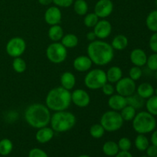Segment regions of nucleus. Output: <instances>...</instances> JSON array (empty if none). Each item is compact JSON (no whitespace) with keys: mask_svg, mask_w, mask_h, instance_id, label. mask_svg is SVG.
Here are the masks:
<instances>
[{"mask_svg":"<svg viewBox=\"0 0 157 157\" xmlns=\"http://www.w3.org/2000/svg\"><path fill=\"white\" fill-rule=\"evenodd\" d=\"M127 105V98L118 94H113V95L110 96L108 99L109 107L115 111H121Z\"/></svg>","mask_w":157,"mask_h":157,"instance_id":"nucleus-17","label":"nucleus"},{"mask_svg":"<svg viewBox=\"0 0 157 157\" xmlns=\"http://www.w3.org/2000/svg\"><path fill=\"white\" fill-rule=\"evenodd\" d=\"M133 128L138 134L152 133L156 127V120L153 115L147 111L137 113L132 121Z\"/></svg>","mask_w":157,"mask_h":157,"instance_id":"nucleus-5","label":"nucleus"},{"mask_svg":"<svg viewBox=\"0 0 157 157\" xmlns=\"http://www.w3.org/2000/svg\"><path fill=\"white\" fill-rule=\"evenodd\" d=\"M143 75V71L140 67L133 66L129 71V78H131L134 81H138L141 78Z\"/></svg>","mask_w":157,"mask_h":157,"instance_id":"nucleus-36","label":"nucleus"},{"mask_svg":"<svg viewBox=\"0 0 157 157\" xmlns=\"http://www.w3.org/2000/svg\"><path fill=\"white\" fill-rule=\"evenodd\" d=\"M13 149V144L9 139L5 138L0 140V155L8 156L10 154Z\"/></svg>","mask_w":157,"mask_h":157,"instance_id":"nucleus-31","label":"nucleus"},{"mask_svg":"<svg viewBox=\"0 0 157 157\" xmlns=\"http://www.w3.org/2000/svg\"><path fill=\"white\" fill-rule=\"evenodd\" d=\"M141 157H149L148 156H141Z\"/></svg>","mask_w":157,"mask_h":157,"instance_id":"nucleus-52","label":"nucleus"},{"mask_svg":"<svg viewBox=\"0 0 157 157\" xmlns=\"http://www.w3.org/2000/svg\"><path fill=\"white\" fill-rule=\"evenodd\" d=\"M136 83L129 77L122 78L116 83L115 86V90L117 93L126 98L133 94L136 92Z\"/></svg>","mask_w":157,"mask_h":157,"instance_id":"nucleus-10","label":"nucleus"},{"mask_svg":"<svg viewBox=\"0 0 157 157\" xmlns=\"http://www.w3.org/2000/svg\"><path fill=\"white\" fill-rule=\"evenodd\" d=\"M155 157H157V156H155Z\"/></svg>","mask_w":157,"mask_h":157,"instance_id":"nucleus-53","label":"nucleus"},{"mask_svg":"<svg viewBox=\"0 0 157 157\" xmlns=\"http://www.w3.org/2000/svg\"><path fill=\"white\" fill-rule=\"evenodd\" d=\"M127 105L131 106L136 110H139V109L144 107L146 102L145 99L139 96L137 94L134 93L133 94L130 95V96L127 97Z\"/></svg>","mask_w":157,"mask_h":157,"instance_id":"nucleus-24","label":"nucleus"},{"mask_svg":"<svg viewBox=\"0 0 157 157\" xmlns=\"http://www.w3.org/2000/svg\"><path fill=\"white\" fill-rule=\"evenodd\" d=\"M87 53L93 64L98 66L107 65L114 58V50L111 44L102 40H95L89 43Z\"/></svg>","mask_w":157,"mask_h":157,"instance_id":"nucleus-1","label":"nucleus"},{"mask_svg":"<svg viewBox=\"0 0 157 157\" xmlns=\"http://www.w3.org/2000/svg\"><path fill=\"white\" fill-rule=\"evenodd\" d=\"M64 35V30H63L62 27L60 26L59 25H52L49 28L48 32V38L53 42H58L59 41H61Z\"/></svg>","mask_w":157,"mask_h":157,"instance_id":"nucleus-23","label":"nucleus"},{"mask_svg":"<svg viewBox=\"0 0 157 157\" xmlns=\"http://www.w3.org/2000/svg\"><path fill=\"white\" fill-rule=\"evenodd\" d=\"M113 4L111 0H98L94 6V13L101 18H106L111 15Z\"/></svg>","mask_w":157,"mask_h":157,"instance_id":"nucleus-11","label":"nucleus"},{"mask_svg":"<svg viewBox=\"0 0 157 157\" xmlns=\"http://www.w3.org/2000/svg\"><path fill=\"white\" fill-rule=\"evenodd\" d=\"M121 115L124 121H132L136 114V110L130 105H127L121 110Z\"/></svg>","mask_w":157,"mask_h":157,"instance_id":"nucleus-29","label":"nucleus"},{"mask_svg":"<svg viewBox=\"0 0 157 157\" xmlns=\"http://www.w3.org/2000/svg\"><path fill=\"white\" fill-rule=\"evenodd\" d=\"M78 157H90L89 156H87V155H81V156H78Z\"/></svg>","mask_w":157,"mask_h":157,"instance_id":"nucleus-48","label":"nucleus"},{"mask_svg":"<svg viewBox=\"0 0 157 157\" xmlns=\"http://www.w3.org/2000/svg\"><path fill=\"white\" fill-rule=\"evenodd\" d=\"M147 111L154 117L157 116V96L153 95L148 98L145 103Z\"/></svg>","mask_w":157,"mask_h":157,"instance_id":"nucleus-32","label":"nucleus"},{"mask_svg":"<svg viewBox=\"0 0 157 157\" xmlns=\"http://www.w3.org/2000/svg\"><path fill=\"white\" fill-rule=\"evenodd\" d=\"M55 135V131L52 127H44L38 129V131L35 133V139L40 144H46L52 140Z\"/></svg>","mask_w":157,"mask_h":157,"instance_id":"nucleus-18","label":"nucleus"},{"mask_svg":"<svg viewBox=\"0 0 157 157\" xmlns=\"http://www.w3.org/2000/svg\"><path fill=\"white\" fill-rule=\"evenodd\" d=\"M71 103L78 107H86L90 104L89 94L84 89H76L71 93Z\"/></svg>","mask_w":157,"mask_h":157,"instance_id":"nucleus-12","label":"nucleus"},{"mask_svg":"<svg viewBox=\"0 0 157 157\" xmlns=\"http://www.w3.org/2000/svg\"><path fill=\"white\" fill-rule=\"evenodd\" d=\"M71 104V93L70 90L57 87L49 90L45 98V105L52 111L66 110Z\"/></svg>","mask_w":157,"mask_h":157,"instance_id":"nucleus-3","label":"nucleus"},{"mask_svg":"<svg viewBox=\"0 0 157 157\" xmlns=\"http://www.w3.org/2000/svg\"><path fill=\"white\" fill-rule=\"evenodd\" d=\"M87 39L90 42H91V41H95V40H97L96 35L94 34V31H93V32H89L87 34Z\"/></svg>","mask_w":157,"mask_h":157,"instance_id":"nucleus-45","label":"nucleus"},{"mask_svg":"<svg viewBox=\"0 0 157 157\" xmlns=\"http://www.w3.org/2000/svg\"><path fill=\"white\" fill-rule=\"evenodd\" d=\"M116 157H133V156L129 151H121L118 152Z\"/></svg>","mask_w":157,"mask_h":157,"instance_id":"nucleus-46","label":"nucleus"},{"mask_svg":"<svg viewBox=\"0 0 157 157\" xmlns=\"http://www.w3.org/2000/svg\"><path fill=\"white\" fill-rule=\"evenodd\" d=\"M154 87L151 84L148 82H144L136 87V91L139 96H140L144 99L147 100L154 95Z\"/></svg>","mask_w":157,"mask_h":157,"instance_id":"nucleus-20","label":"nucleus"},{"mask_svg":"<svg viewBox=\"0 0 157 157\" xmlns=\"http://www.w3.org/2000/svg\"><path fill=\"white\" fill-rule=\"evenodd\" d=\"M155 5H156V6L157 8V0H155Z\"/></svg>","mask_w":157,"mask_h":157,"instance_id":"nucleus-50","label":"nucleus"},{"mask_svg":"<svg viewBox=\"0 0 157 157\" xmlns=\"http://www.w3.org/2000/svg\"><path fill=\"white\" fill-rule=\"evenodd\" d=\"M154 94L156 95V96H157V87L155 89V90H154Z\"/></svg>","mask_w":157,"mask_h":157,"instance_id":"nucleus-49","label":"nucleus"},{"mask_svg":"<svg viewBox=\"0 0 157 157\" xmlns=\"http://www.w3.org/2000/svg\"><path fill=\"white\" fill-rule=\"evenodd\" d=\"M93 62L88 56L81 55L74 60L73 66L74 68L78 72H86L90 70Z\"/></svg>","mask_w":157,"mask_h":157,"instance_id":"nucleus-16","label":"nucleus"},{"mask_svg":"<svg viewBox=\"0 0 157 157\" xmlns=\"http://www.w3.org/2000/svg\"><path fill=\"white\" fill-rule=\"evenodd\" d=\"M101 90H102L103 94L106 96H111L114 94L115 92V87L111 83L107 82L102 87H101Z\"/></svg>","mask_w":157,"mask_h":157,"instance_id":"nucleus-39","label":"nucleus"},{"mask_svg":"<svg viewBox=\"0 0 157 157\" xmlns=\"http://www.w3.org/2000/svg\"><path fill=\"white\" fill-rule=\"evenodd\" d=\"M52 114L50 110L44 104L35 103L29 105L25 111V120L32 127L39 129L50 124Z\"/></svg>","mask_w":157,"mask_h":157,"instance_id":"nucleus-2","label":"nucleus"},{"mask_svg":"<svg viewBox=\"0 0 157 157\" xmlns=\"http://www.w3.org/2000/svg\"><path fill=\"white\" fill-rule=\"evenodd\" d=\"M53 3L58 7L68 8L73 5L74 0H53Z\"/></svg>","mask_w":157,"mask_h":157,"instance_id":"nucleus-42","label":"nucleus"},{"mask_svg":"<svg viewBox=\"0 0 157 157\" xmlns=\"http://www.w3.org/2000/svg\"><path fill=\"white\" fill-rule=\"evenodd\" d=\"M105 133V130L101 124H94L90 128V134L94 139H100L102 137Z\"/></svg>","mask_w":157,"mask_h":157,"instance_id":"nucleus-34","label":"nucleus"},{"mask_svg":"<svg viewBox=\"0 0 157 157\" xmlns=\"http://www.w3.org/2000/svg\"><path fill=\"white\" fill-rule=\"evenodd\" d=\"M124 122L121 113L113 110L103 113L100 120V124L104 127L105 131L107 132H115L119 130L124 125Z\"/></svg>","mask_w":157,"mask_h":157,"instance_id":"nucleus-6","label":"nucleus"},{"mask_svg":"<svg viewBox=\"0 0 157 157\" xmlns=\"http://www.w3.org/2000/svg\"><path fill=\"white\" fill-rule=\"evenodd\" d=\"M26 49V43L22 38L14 37L7 42L6 46V53L12 58L21 57Z\"/></svg>","mask_w":157,"mask_h":157,"instance_id":"nucleus-9","label":"nucleus"},{"mask_svg":"<svg viewBox=\"0 0 157 157\" xmlns=\"http://www.w3.org/2000/svg\"><path fill=\"white\" fill-rule=\"evenodd\" d=\"M147 66L148 68L152 71H157V53H153L147 57Z\"/></svg>","mask_w":157,"mask_h":157,"instance_id":"nucleus-38","label":"nucleus"},{"mask_svg":"<svg viewBox=\"0 0 157 157\" xmlns=\"http://www.w3.org/2000/svg\"><path fill=\"white\" fill-rule=\"evenodd\" d=\"M135 147L140 151H146L147 147L150 146L149 140L145 134H138L135 139Z\"/></svg>","mask_w":157,"mask_h":157,"instance_id":"nucleus-30","label":"nucleus"},{"mask_svg":"<svg viewBox=\"0 0 157 157\" xmlns=\"http://www.w3.org/2000/svg\"><path fill=\"white\" fill-rule=\"evenodd\" d=\"M29 157H48L44 150L39 148H34L29 151Z\"/></svg>","mask_w":157,"mask_h":157,"instance_id":"nucleus-40","label":"nucleus"},{"mask_svg":"<svg viewBox=\"0 0 157 157\" xmlns=\"http://www.w3.org/2000/svg\"><path fill=\"white\" fill-rule=\"evenodd\" d=\"M130 59L133 65L141 67L147 64V53L141 48H134L130 52Z\"/></svg>","mask_w":157,"mask_h":157,"instance_id":"nucleus-15","label":"nucleus"},{"mask_svg":"<svg viewBox=\"0 0 157 157\" xmlns=\"http://www.w3.org/2000/svg\"><path fill=\"white\" fill-rule=\"evenodd\" d=\"M60 82H61V87L71 90L75 87L76 84V78L71 72L65 71L61 75Z\"/></svg>","mask_w":157,"mask_h":157,"instance_id":"nucleus-19","label":"nucleus"},{"mask_svg":"<svg viewBox=\"0 0 157 157\" xmlns=\"http://www.w3.org/2000/svg\"><path fill=\"white\" fill-rule=\"evenodd\" d=\"M156 80H157V71H156Z\"/></svg>","mask_w":157,"mask_h":157,"instance_id":"nucleus-51","label":"nucleus"},{"mask_svg":"<svg viewBox=\"0 0 157 157\" xmlns=\"http://www.w3.org/2000/svg\"><path fill=\"white\" fill-rule=\"evenodd\" d=\"M76 117L67 110L55 112L51 117L50 125L52 130L57 133H64L71 130L76 124Z\"/></svg>","mask_w":157,"mask_h":157,"instance_id":"nucleus-4","label":"nucleus"},{"mask_svg":"<svg viewBox=\"0 0 157 157\" xmlns=\"http://www.w3.org/2000/svg\"><path fill=\"white\" fill-rule=\"evenodd\" d=\"M107 82L106 72L100 68L88 71L84 78V84L90 90H98Z\"/></svg>","mask_w":157,"mask_h":157,"instance_id":"nucleus-7","label":"nucleus"},{"mask_svg":"<svg viewBox=\"0 0 157 157\" xmlns=\"http://www.w3.org/2000/svg\"><path fill=\"white\" fill-rule=\"evenodd\" d=\"M103 152L106 156H115L119 152V147L114 141H107L103 146Z\"/></svg>","mask_w":157,"mask_h":157,"instance_id":"nucleus-26","label":"nucleus"},{"mask_svg":"<svg viewBox=\"0 0 157 157\" xmlns=\"http://www.w3.org/2000/svg\"><path fill=\"white\" fill-rule=\"evenodd\" d=\"M152 133H152L151 137H150V140H151L153 145L157 147V130H154Z\"/></svg>","mask_w":157,"mask_h":157,"instance_id":"nucleus-44","label":"nucleus"},{"mask_svg":"<svg viewBox=\"0 0 157 157\" xmlns=\"http://www.w3.org/2000/svg\"><path fill=\"white\" fill-rule=\"evenodd\" d=\"M46 56L52 63L61 64L64 62L67 58V48L59 41L52 42L48 46L46 49Z\"/></svg>","mask_w":157,"mask_h":157,"instance_id":"nucleus-8","label":"nucleus"},{"mask_svg":"<svg viewBox=\"0 0 157 157\" xmlns=\"http://www.w3.org/2000/svg\"><path fill=\"white\" fill-rule=\"evenodd\" d=\"M98 21H99V17L94 12L86 14L84 18V24L87 28H94Z\"/></svg>","mask_w":157,"mask_h":157,"instance_id":"nucleus-35","label":"nucleus"},{"mask_svg":"<svg viewBox=\"0 0 157 157\" xmlns=\"http://www.w3.org/2000/svg\"><path fill=\"white\" fill-rule=\"evenodd\" d=\"M107 82L115 84L123 78V71L118 66H112L106 72Z\"/></svg>","mask_w":157,"mask_h":157,"instance_id":"nucleus-21","label":"nucleus"},{"mask_svg":"<svg viewBox=\"0 0 157 157\" xmlns=\"http://www.w3.org/2000/svg\"><path fill=\"white\" fill-rule=\"evenodd\" d=\"M94 32L96 35L97 38L104 40L108 38L112 32V25L107 20L103 18L99 20L96 25L94 27Z\"/></svg>","mask_w":157,"mask_h":157,"instance_id":"nucleus-13","label":"nucleus"},{"mask_svg":"<svg viewBox=\"0 0 157 157\" xmlns=\"http://www.w3.org/2000/svg\"><path fill=\"white\" fill-rule=\"evenodd\" d=\"M149 46L153 53H157V32H153L149 40Z\"/></svg>","mask_w":157,"mask_h":157,"instance_id":"nucleus-41","label":"nucleus"},{"mask_svg":"<svg viewBox=\"0 0 157 157\" xmlns=\"http://www.w3.org/2000/svg\"><path fill=\"white\" fill-rule=\"evenodd\" d=\"M39 4L42 5V6H49L52 3H53V0H38Z\"/></svg>","mask_w":157,"mask_h":157,"instance_id":"nucleus-47","label":"nucleus"},{"mask_svg":"<svg viewBox=\"0 0 157 157\" xmlns=\"http://www.w3.org/2000/svg\"><path fill=\"white\" fill-rule=\"evenodd\" d=\"M147 29L153 32H157V9L150 12L146 18Z\"/></svg>","mask_w":157,"mask_h":157,"instance_id":"nucleus-27","label":"nucleus"},{"mask_svg":"<svg viewBox=\"0 0 157 157\" xmlns=\"http://www.w3.org/2000/svg\"><path fill=\"white\" fill-rule=\"evenodd\" d=\"M74 10L78 15H85L88 11V5L85 0H75L73 3Z\"/></svg>","mask_w":157,"mask_h":157,"instance_id":"nucleus-28","label":"nucleus"},{"mask_svg":"<svg viewBox=\"0 0 157 157\" xmlns=\"http://www.w3.org/2000/svg\"><path fill=\"white\" fill-rule=\"evenodd\" d=\"M12 67L16 73L22 74L25 71L27 65L23 58H21V57H18V58H14L12 61Z\"/></svg>","mask_w":157,"mask_h":157,"instance_id":"nucleus-33","label":"nucleus"},{"mask_svg":"<svg viewBox=\"0 0 157 157\" xmlns=\"http://www.w3.org/2000/svg\"><path fill=\"white\" fill-rule=\"evenodd\" d=\"M119 150L121 151H129L131 148L132 143L130 140L127 137H122L119 140L117 143Z\"/></svg>","mask_w":157,"mask_h":157,"instance_id":"nucleus-37","label":"nucleus"},{"mask_svg":"<svg viewBox=\"0 0 157 157\" xmlns=\"http://www.w3.org/2000/svg\"><path fill=\"white\" fill-rule=\"evenodd\" d=\"M146 151H147V155L149 157H155L157 156V147L153 144L151 146H149Z\"/></svg>","mask_w":157,"mask_h":157,"instance_id":"nucleus-43","label":"nucleus"},{"mask_svg":"<svg viewBox=\"0 0 157 157\" xmlns=\"http://www.w3.org/2000/svg\"><path fill=\"white\" fill-rule=\"evenodd\" d=\"M128 44L129 41L127 36H125L124 35H117L113 38L110 44L113 50L123 51L127 48Z\"/></svg>","mask_w":157,"mask_h":157,"instance_id":"nucleus-22","label":"nucleus"},{"mask_svg":"<svg viewBox=\"0 0 157 157\" xmlns=\"http://www.w3.org/2000/svg\"><path fill=\"white\" fill-rule=\"evenodd\" d=\"M44 21L49 25H59L61 22L62 14L58 6H51L44 12Z\"/></svg>","mask_w":157,"mask_h":157,"instance_id":"nucleus-14","label":"nucleus"},{"mask_svg":"<svg viewBox=\"0 0 157 157\" xmlns=\"http://www.w3.org/2000/svg\"><path fill=\"white\" fill-rule=\"evenodd\" d=\"M61 43L66 48H74L78 44V38L75 34L68 33L64 35L61 40Z\"/></svg>","mask_w":157,"mask_h":157,"instance_id":"nucleus-25","label":"nucleus"}]
</instances>
